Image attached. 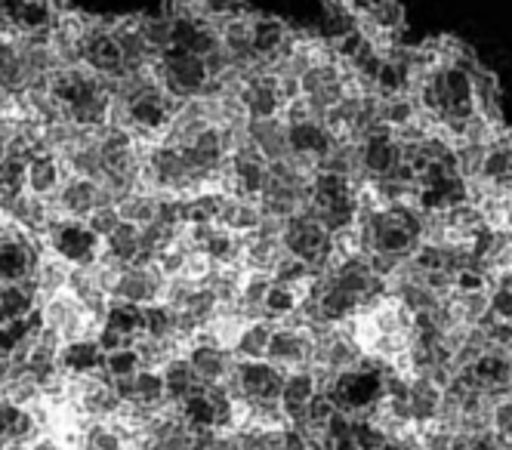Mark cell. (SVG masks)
<instances>
[{
  "label": "cell",
  "instance_id": "52a82bcc",
  "mask_svg": "<svg viewBox=\"0 0 512 450\" xmlns=\"http://www.w3.org/2000/svg\"><path fill=\"white\" fill-rule=\"evenodd\" d=\"M105 355L99 352L93 336H84V340L65 343L59 349V370L68 380H81V377H93L96 370H102Z\"/></svg>",
  "mask_w": 512,
  "mask_h": 450
},
{
  "label": "cell",
  "instance_id": "8fae6325",
  "mask_svg": "<svg viewBox=\"0 0 512 450\" xmlns=\"http://www.w3.org/2000/svg\"><path fill=\"white\" fill-rule=\"evenodd\" d=\"M133 404L145 407V410H155L161 414L164 404H167V392H164V377L161 370H139L136 373V398Z\"/></svg>",
  "mask_w": 512,
  "mask_h": 450
},
{
  "label": "cell",
  "instance_id": "5bb4252c",
  "mask_svg": "<svg viewBox=\"0 0 512 450\" xmlns=\"http://www.w3.org/2000/svg\"><path fill=\"white\" fill-rule=\"evenodd\" d=\"M87 225H90V232L99 238V241H105L108 235H112L118 225H121V213H118V207H96L90 216H87Z\"/></svg>",
  "mask_w": 512,
  "mask_h": 450
},
{
  "label": "cell",
  "instance_id": "277c9868",
  "mask_svg": "<svg viewBox=\"0 0 512 450\" xmlns=\"http://www.w3.org/2000/svg\"><path fill=\"white\" fill-rule=\"evenodd\" d=\"M186 358L195 370V377L201 386H213V383H223L226 373L232 370V364L238 361L232 355V349H223V346H201V343H192L186 346Z\"/></svg>",
  "mask_w": 512,
  "mask_h": 450
},
{
  "label": "cell",
  "instance_id": "7a4b0ae2",
  "mask_svg": "<svg viewBox=\"0 0 512 450\" xmlns=\"http://www.w3.org/2000/svg\"><path fill=\"white\" fill-rule=\"evenodd\" d=\"M266 361L281 367L284 373L290 370H309L312 361V336L306 330H287L275 324V333L269 340Z\"/></svg>",
  "mask_w": 512,
  "mask_h": 450
},
{
  "label": "cell",
  "instance_id": "ba28073f",
  "mask_svg": "<svg viewBox=\"0 0 512 450\" xmlns=\"http://www.w3.org/2000/svg\"><path fill=\"white\" fill-rule=\"evenodd\" d=\"M161 377H164V392H167L170 404H182L189 395H195L201 389V383H198V377H195V370H192L186 355L170 358L161 367Z\"/></svg>",
  "mask_w": 512,
  "mask_h": 450
},
{
  "label": "cell",
  "instance_id": "4fadbf2b",
  "mask_svg": "<svg viewBox=\"0 0 512 450\" xmlns=\"http://www.w3.org/2000/svg\"><path fill=\"white\" fill-rule=\"evenodd\" d=\"M102 370L108 373V380H118V377H136V373L142 370V364H139L136 349H121V352L105 355Z\"/></svg>",
  "mask_w": 512,
  "mask_h": 450
},
{
  "label": "cell",
  "instance_id": "5b68a950",
  "mask_svg": "<svg viewBox=\"0 0 512 450\" xmlns=\"http://www.w3.org/2000/svg\"><path fill=\"white\" fill-rule=\"evenodd\" d=\"M318 395V383L312 370H290L284 377V389H281V410L287 426H297L306 414V404Z\"/></svg>",
  "mask_w": 512,
  "mask_h": 450
},
{
  "label": "cell",
  "instance_id": "8992f818",
  "mask_svg": "<svg viewBox=\"0 0 512 450\" xmlns=\"http://www.w3.org/2000/svg\"><path fill=\"white\" fill-rule=\"evenodd\" d=\"M65 182V167L53 152H38L28 158V195L53 201Z\"/></svg>",
  "mask_w": 512,
  "mask_h": 450
},
{
  "label": "cell",
  "instance_id": "6da1fadb",
  "mask_svg": "<svg viewBox=\"0 0 512 450\" xmlns=\"http://www.w3.org/2000/svg\"><path fill=\"white\" fill-rule=\"evenodd\" d=\"M41 241L53 256H59L71 269H87L102 256V241L90 232V225L81 222V219H65V216L53 219L47 235Z\"/></svg>",
  "mask_w": 512,
  "mask_h": 450
},
{
  "label": "cell",
  "instance_id": "9c48e42d",
  "mask_svg": "<svg viewBox=\"0 0 512 450\" xmlns=\"http://www.w3.org/2000/svg\"><path fill=\"white\" fill-rule=\"evenodd\" d=\"M275 333V324L272 321H247L238 333V340L232 346V355L238 361H266V352H269V340Z\"/></svg>",
  "mask_w": 512,
  "mask_h": 450
},
{
  "label": "cell",
  "instance_id": "7c38bea8",
  "mask_svg": "<svg viewBox=\"0 0 512 450\" xmlns=\"http://www.w3.org/2000/svg\"><path fill=\"white\" fill-rule=\"evenodd\" d=\"M176 327V312L164 303H152L142 309V333L152 336V340H176L173 336Z\"/></svg>",
  "mask_w": 512,
  "mask_h": 450
},
{
  "label": "cell",
  "instance_id": "3957f363",
  "mask_svg": "<svg viewBox=\"0 0 512 450\" xmlns=\"http://www.w3.org/2000/svg\"><path fill=\"white\" fill-rule=\"evenodd\" d=\"M164 284L167 278L149 266V269H133L127 266L112 290V299H121V303H133V306H152V303H161V296H164Z\"/></svg>",
  "mask_w": 512,
  "mask_h": 450
},
{
  "label": "cell",
  "instance_id": "9a60e30c",
  "mask_svg": "<svg viewBox=\"0 0 512 450\" xmlns=\"http://www.w3.org/2000/svg\"><path fill=\"white\" fill-rule=\"evenodd\" d=\"M93 340H96V346H99L102 355H112V352H121V349H133V340H127V336H121L118 330L105 327V324H99Z\"/></svg>",
  "mask_w": 512,
  "mask_h": 450
},
{
  "label": "cell",
  "instance_id": "30bf717a",
  "mask_svg": "<svg viewBox=\"0 0 512 450\" xmlns=\"http://www.w3.org/2000/svg\"><path fill=\"white\" fill-rule=\"evenodd\" d=\"M105 327L118 330L127 340H139L142 336V306H133V303H121V299H112L105 309V318H102Z\"/></svg>",
  "mask_w": 512,
  "mask_h": 450
}]
</instances>
